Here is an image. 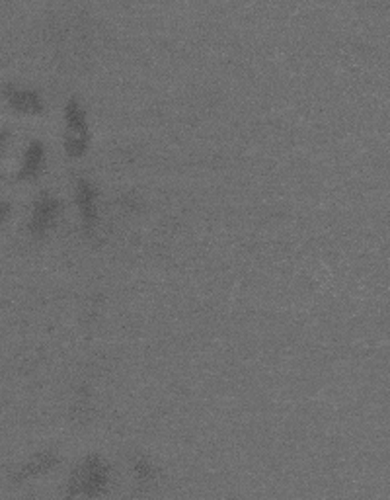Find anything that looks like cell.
<instances>
[{
  "label": "cell",
  "mask_w": 390,
  "mask_h": 500,
  "mask_svg": "<svg viewBox=\"0 0 390 500\" xmlns=\"http://www.w3.org/2000/svg\"><path fill=\"white\" fill-rule=\"evenodd\" d=\"M88 135H68L65 137V151L70 158H80L88 149Z\"/></svg>",
  "instance_id": "cell-5"
},
{
  "label": "cell",
  "mask_w": 390,
  "mask_h": 500,
  "mask_svg": "<svg viewBox=\"0 0 390 500\" xmlns=\"http://www.w3.org/2000/svg\"><path fill=\"white\" fill-rule=\"evenodd\" d=\"M74 199L78 205V211L82 215V221L86 227L96 225L98 221V189L94 184L86 178H78L74 186Z\"/></svg>",
  "instance_id": "cell-2"
},
{
  "label": "cell",
  "mask_w": 390,
  "mask_h": 500,
  "mask_svg": "<svg viewBox=\"0 0 390 500\" xmlns=\"http://www.w3.org/2000/svg\"><path fill=\"white\" fill-rule=\"evenodd\" d=\"M14 104H16L18 110H24V112H33V114L41 112V102H39V98H37L35 94H30V92L18 94V96L14 98Z\"/></svg>",
  "instance_id": "cell-7"
},
{
  "label": "cell",
  "mask_w": 390,
  "mask_h": 500,
  "mask_svg": "<svg viewBox=\"0 0 390 500\" xmlns=\"http://www.w3.org/2000/svg\"><path fill=\"white\" fill-rule=\"evenodd\" d=\"M43 162V147L39 143H33L28 151V156H26V166H24V172L26 174H35L39 170Z\"/></svg>",
  "instance_id": "cell-6"
},
{
  "label": "cell",
  "mask_w": 390,
  "mask_h": 500,
  "mask_svg": "<svg viewBox=\"0 0 390 500\" xmlns=\"http://www.w3.org/2000/svg\"><path fill=\"white\" fill-rule=\"evenodd\" d=\"M59 209H61V201L55 199V197H41L37 207H35V215H33V227L43 233L47 229H51L57 221V215H59Z\"/></svg>",
  "instance_id": "cell-3"
},
{
  "label": "cell",
  "mask_w": 390,
  "mask_h": 500,
  "mask_svg": "<svg viewBox=\"0 0 390 500\" xmlns=\"http://www.w3.org/2000/svg\"><path fill=\"white\" fill-rule=\"evenodd\" d=\"M107 483H109V469L105 461L99 459L98 455H90L72 471L66 485V497L74 500L96 499L107 489Z\"/></svg>",
  "instance_id": "cell-1"
},
{
  "label": "cell",
  "mask_w": 390,
  "mask_h": 500,
  "mask_svg": "<svg viewBox=\"0 0 390 500\" xmlns=\"http://www.w3.org/2000/svg\"><path fill=\"white\" fill-rule=\"evenodd\" d=\"M65 122L68 135H88V122H86V110L80 106L76 98H70L65 108Z\"/></svg>",
  "instance_id": "cell-4"
}]
</instances>
